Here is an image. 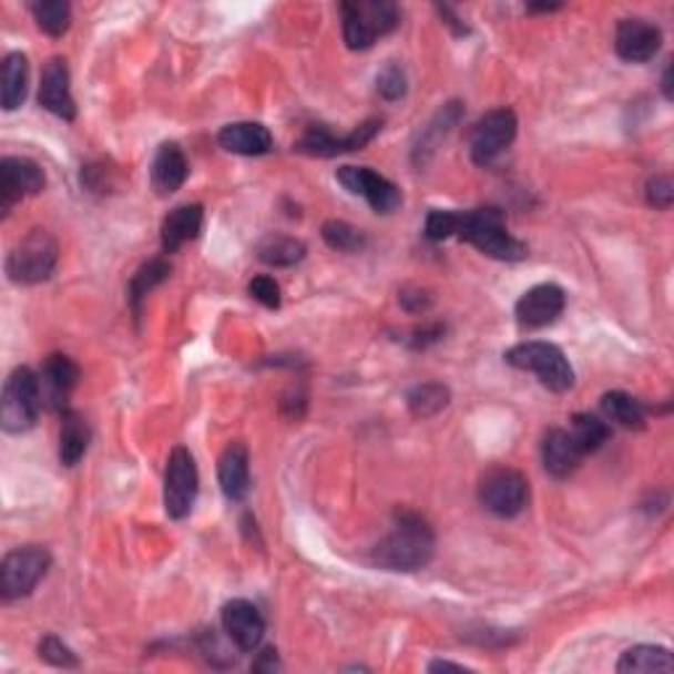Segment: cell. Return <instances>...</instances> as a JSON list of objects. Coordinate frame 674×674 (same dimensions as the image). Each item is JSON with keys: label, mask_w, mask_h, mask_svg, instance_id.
Here are the masks:
<instances>
[{"label": "cell", "mask_w": 674, "mask_h": 674, "mask_svg": "<svg viewBox=\"0 0 674 674\" xmlns=\"http://www.w3.org/2000/svg\"><path fill=\"white\" fill-rule=\"evenodd\" d=\"M219 484L222 493L229 501H245L251 493V467H248V448L243 442H229L219 456Z\"/></svg>", "instance_id": "cell-20"}, {"label": "cell", "mask_w": 674, "mask_h": 674, "mask_svg": "<svg viewBox=\"0 0 674 674\" xmlns=\"http://www.w3.org/2000/svg\"><path fill=\"white\" fill-rule=\"evenodd\" d=\"M662 30L645 19H622L616 27V55L627 63H649L662 48Z\"/></svg>", "instance_id": "cell-15"}, {"label": "cell", "mask_w": 674, "mask_h": 674, "mask_svg": "<svg viewBox=\"0 0 674 674\" xmlns=\"http://www.w3.org/2000/svg\"><path fill=\"white\" fill-rule=\"evenodd\" d=\"M527 501H530V482L517 469L496 467L480 480V503L490 514L511 519L522 514Z\"/></svg>", "instance_id": "cell-7"}, {"label": "cell", "mask_w": 674, "mask_h": 674, "mask_svg": "<svg viewBox=\"0 0 674 674\" xmlns=\"http://www.w3.org/2000/svg\"><path fill=\"white\" fill-rule=\"evenodd\" d=\"M379 126H382L379 119H369V122L358 124L354 132H348V135H343V137L333 135L327 126H312V130H308L306 135L298 140L295 151L306 153V156L333 159V156H337V153L358 151V147L371 143V140H375V135L379 132Z\"/></svg>", "instance_id": "cell-12"}, {"label": "cell", "mask_w": 674, "mask_h": 674, "mask_svg": "<svg viewBox=\"0 0 674 674\" xmlns=\"http://www.w3.org/2000/svg\"><path fill=\"white\" fill-rule=\"evenodd\" d=\"M222 630L232 643L241 651H256L264 641L266 622L262 611L253 606L251 601L235 599L224 603L222 609Z\"/></svg>", "instance_id": "cell-14"}, {"label": "cell", "mask_w": 674, "mask_h": 674, "mask_svg": "<svg viewBox=\"0 0 674 674\" xmlns=\"http://www.w3.org/2000/svg\"><path fill=\"white\" fill-rule=\"evenodd\" d=\"M198 498V467L187 448H174L164 474V509L172 519H185Z\"/></svg>", "instance_id": "cell-8"}, {"label": "cell", "mask_w": 674, "mask_h": 674, "mask_svg": "<svg viewBox=\"0 0 674 674\" xmlns=\"http://www.w3.org/2000/svg\"><path fill=\"white\" fill-rule=\"evenodd\" d=\"M377 93L385 101H400L406 95V72L396 61H390L382 72L377 74Z\"/></svg>", "instance_id": "cell-37"}, {"label": "cell", "mask_w": 674, "mask_h": 674, "mask_svg": "<svg viewBox=\"0 0 674 674\" xmlns=\"http://www.w3.org/2000/svg\"><path fill=\"white\" fill-rule=\"evenodd\" d=\"M306 245L287 235H269L258 245V258L269 266H295L304 262Z\"/></svg>", "instance_id": "cell-30"}, {"label": "cell", "mask_w": 674, "mask_h": 674, "mask_svg": "<svg viewBox=\"0 0 674 674\" xmlns=\"http://www.w3.org/2000/svg\"><path fill=\"white\" fill-rule=\"evenodd\" d=\"M569 435L578 442L580 451L588 456L599 451L603 442L611 438V427L601 417H595V413H574Z\"/></svg>", "instance_id": "cell-28"}, {"label": "cell", "mask_w": 674, "mask_h": 674, "mask_svg": "<svg viewBox=\"0 0 674 674\" xmlns=\"http://www.w3.org/2000/svg\"><path fill=\"white\" fill-rule=\"evenodd\" d=\"M451 400V390L440 382H425L411 388L409 392V411L417 419H430L435 413H440Z\"/></svg>", "instance_id": "cell-31"}, {"label": "cell", "mask_w": 674, "mask_h": 674, "mask_svg": "<svg viewBox=\"0 0 674 674\" xmlns=\"http://www.w3.org/2000/svg\"><path fill=\"white\" fill-rule=\"evenodd\" d=\"M456 229H459V211L435 208L425 222V235L430 237L432 243L448 241V237L456 235Z\"/></svg>", "instance_id": "cell-36"}, {"label": "cell", "mask_w": 674, "mask_h": 674, "mask_svg": "<svg viewBox=\"0 0 674 674\" xmlns=\"http://www.w3.org/2000/svg\"><path fill=\"white\" fill-rule=\"evenodd\" d=\"M248 293L253 300H258L266 308H279V304H283V290L274 283V277H266V274H258V277L251 279Z\"/></svg>", "instance_id": "cell-39"}, {"label": "cell", "mask_w": 674, "mask_h": 674, "mask_svg": "<svg viewBox=\"0 0 674 674\" xmlns=\"http://www.w3.org/2000/svg\"><path fill=\"white\" fill-rule=\"evenodd\" d=\"M461 116H463V109L459 101H451V103L442 105L438 114L432 116V122L419 132V143L413 145V164L417 166L427 164V159L438 151V145L442 143V140L451 135V130L461 122Z\"/></svg>", "instance_id": "cell-23"}, {"label": "cell", "mask_w": 674, "mask_h": 674, "mask_svg": "<svg viewBox=\"0 0 674 674\" xmlns=\"http://www.w3.org/2000/svg\"><path fill=\"white\" fill-rule=\"evenodd\" d=\"M435 556V532L413 511H396V530L379 540L371 551V561L390 572H417Z\"/></svg>", "instance_id": "cell-1"}, {"label": "cell", "mask_w": 674, "mask_h": 674, "mask_svg": "<svg viewBox=\"0 0 674 674\" xmlns=\"http://www.w3.org/2000/svg\"><path fill=\"white\" fill-rule=\"evenodd\" d=\"M601 409L606 419L616 421L624 430H643L645 427V409L637 398L627 396L622 390H611L601 398Z\"/></svg>", "instance_id": "cell-27"}, {"label": "cell", "mask_w": 674, "mask_h": 674, "mask_svg": "<svg viewBox=\"0 0 674 674\" xmlns=\"http://www.w3.org/2000/svg\"><path fill=\"white\" fill-rule=\"evenodd\" d=\"M30 9L40 30L51 38H61L72 24V6L63 0H42V3H32Z\"/></svg>", "instance_id": "cell-33"}, {"label": "cell", "mask_w": 674, "mask_h": 674, "mask_svg": "<svg viewBox=\"0 0 674 674\" xmlns=\"http://www.w3.org/2000/svg\"><path fill=\"white\" fill-rule=\"evenodd\" d=\"M42 404L40 377L30 367L13 369L6 379L3 400H0V425L6 432L21 435L32 430Z\"/></svg>", "instance_id": "cell-5"}, {"label": "cell", "mask_w": 674, "mask_h": 674, "mask_svg": "<svg viewBox=\"0 0 674 674\" xmlns=\"http://www.w3.org/2000/svg\"><path fill=\"white\" fill-rule=\"evenodd\" d=\"M38 101L42 109L51 111L53 116L63 119V122H72L76 116L72 84H69V67L67 61L59 59V55L48 61L45 69H42Z\"/></svg>", "instance_id": "cell-16"}, {"label": "cell", "mask_w": 674, "mask_h": 674, "mask_svg": "<svg viewBox=\"0 0 674 674\" xmlns=\"http://www.w3.org/2000/svg\"><path fill=\"white\" fill-rule=\"evenodd\" d=\"M203 229V206L198 203H185L168 211V216L161 224V248L164 253L180 251L182 245L195 241Z\"/></svg>", "instance_id": "cell-22"}, {"label": "cell", "mask_w": 674, "mask_h": 674, "mask_svg": "<svg viewBox=\"0 0 674 674\" xmlns=\"http://www.w3.org/2000/svg\"><path fill=\"white\" fill-rule=\"evenodd\" d=\"M540 456H543V467L545 472L553 477V480H566L578 472L580 461L585 459V453L580 451L578 442H574L569 430H548L543 438V446H540Z\"/></svg>", "instance_id": "cell-18"}, {"label": "cell", "mask_w": 674, "mask_h": 674, "mask_svg": "<svg viewBox=\"0 0 674 674\" xmlns=\"http://www.w3.org/2000/svg\"><path fill=\"white\" fill-rule=\"evenodd\" d=\"M27 82H30V63L24 53H9L0 69V101L6 111H17L27 98Z\"/></svg>", "instance_id": "cell-24"}, {"label": "cell", "mask_w": 674, "mask_h": 674, "mask_svg": "<svg viewBox=\"0 0 674 674\" xmlns=\"http://www.w3.org/2000/svg\"><path fill=\"white\" fill-rule=\"evenodd\" d=\"M430 672H469L463 664H453V662H432Z\"/></svg>", "instance_id": "cell-42"}, {"label": "cell", "mask_w": 674, "mask_h": 674, "mask_svg": "<svg viewBox=\"0 0 674 674\" xmlns=\"http://www.w3.org/2000/svg\"><path fill=\"white\" fill-rule=\"evenodd\" d=\"M337 182L348 193L361 195L377 214H390L400 206V190L388 177L371 172L369 166H340L337 168Z\"/></svg>", "instance_id": "cell-11"}, {"label": "cell", "mask_w": 674, "mask_h": 674, "mask_svg": "<svg viewBox=\"0 0 674 674\" xmlns=\"http://www.w3.org/2000/svg\"><path fill=\"white\" fill-rule=\"evenodd\" d=\"M172 274V266H168V262H164V258H151V262L140 266V269L135 272V277L130 279V300H132V308H135V314L140 316V312H143V300L145 295L153 290V287H159L164 279Z\"/></svg>", "instance_id": "cell-29"}, {"label": "cell", "mask_w": 674, "mask_h": 674, "mask_svg": "<svg viewBox=\"0 0 674 674\" xmlns=\"http://www.w3.org/2000/svg\"><path fill=\"white\" fill-rule=\"evenodd\" d=\"M340 13H343V40H346V45L350 48V51H369V48L375 45L377 34L371 32L369 21L364 19V13L358 11V6L343 3Z\"/></svg>", "instance_id": "cell-32"}, {"label": "cell", "mask_w": 674, "mask_h": 674, "mask_svg": "<svg viewBox=\"0 0 674 674\" xmlns=\"http://www.w3.org/2000/svg\"><path fill=\"white\" fill-rule=\"evenodd\" d=\"M59 262V243L51 232L32 229L24 241L13 245L6 258V274L17 285H38L45 283Z\"/></svg>", "instance_id": "cell-4"}, {"label": "cell", "mask_w": 674, "mask_h": 674, "mask_svg": "<svg viewBox=\"0 0 674 674\" xmlns=\"http://www.w3.org/2000/svg\"><path fill=\"white\" fill-rule=\"evenodd\" d=\"M219 145L235 156H264L272 151V132L258 122H235L222 126Z\"/></svg>", "instance_id": "cell-21"}, {"label": "cell", "mask_w": 674, "mask_h": 674, "mask_svg": "<svg viewBox=\"0 0 674 674\" xmlns=\"http://www.w3.org/2000/svg\"><path fill=\"white\" fill-rule=\"evenodd\" d=\"M517 137V114L511 109L488 111L480 122L474 124L469 135V153L477 166H488L501 156V153L514 143Z\"/></svg>", "instance_id": "cell-9"}, {"label": "cell", "mask_w": 674, "mask_h": 674, "mask_svg": "<svg viewBox=\"0 0 674 674\" xmlns=\"http://www.w3.org/2000/svg\"><path fill=\"white\" fill-rule=\"evenodd\" d=\"M45 187L40 164L24 156H6L0 161V216H9L27 195H38Z\"/></svg>", "instance_id": "cell-10"}, {"label": "cell", "mask_w": 674, "mask_h": 674, "mask_svg": "<svg viewBox=\"0 0 674 674\" xmlns=\"http://www.w3.org/2000/svg\"><path fill=\"white\" fill-rule=\"evenodd\" d=\"M90 446V427L76 411H63L59 435V459L63 467H76Z\"/></svg>", "instance_id": "cell-25"}, {"label": "cell", "mask_w": 674, "mask_h": 674, "mask_svg": "<svg viewBox=\"0 0 674 674\" xmlns=\"http://www.w3.org/2000/svg\"><path fill=\"white\" fill-rule=\"evenodd\" d=\"M456 237L472 243L484 256L496 262H522L527 256V245L517 241L509 229L501 208H474L459 211V229Z\"/></svg>", "instance_id": "cell-2"}, {"label": "cell", "mask_w": 674, "mask_h": 674, "mask_svg": "<svg viewBox=\"0 0 674 674\" xmlns=\"http://www.w3.org/2000/svg\"><path fill=\"white\" fill-rule=\"evenodd\" d=\"M187 174H190V166H187L185 153H182V147L177 143L161 145L156 159H153V168H151V185L161 195V198L177 193V190L185 185Z\"/></svg>", "instance_id": "cell-19"}, {"label": "cell", "mask_w": 674, "mask_h": 674, "mask_svg": "<svg viewBox=\"0 0 674 674\" xmlns=\"http://www.w3.org/2000/svg\"><path fill=\"white\" fill-rule=\"evenodd\" d=\"M321 237H325V243L329 245V248L340 251V253H356L367 245V237H364L361 229H356L354 224L340 222V219L325 222V227H321Z\"/></svg>", "instance_id": "cell-34"}, {"label": "cell", "mask_w": 674, "mask_h": 674, "mask_svg": "<svg viewBox=\"0 0 674 674\" xmlns=\"http://www.w3.org/2000/svg\"><path fill=\"white\" fill-rule=\"evenodd\" d=\"M51 566V553L40 545H24L6 553L0 564V595L6 601L27 599Z\"/></svg>", "instance_id": "cell-6"}, {"label": "cell", "mask_w": 674, "mask_h": 674, "mask_svg": "<svg viewBox=\"0 0 674 674\" xmlns=\"http://www.w3.org/2000/svg\"><path fill=\"white\" fill-rule=\"evenodd\" d=\"M670 74H672V67H666V72H664V82H662L666 101H672V80H670Z\"/></svg>", "instance_id": "cell-43"}, {"label": "cell", "mask_w": 674, "mask_h": 674, "mask_svg": "<svg viewBox=\"0 0 674 674\" xmlns=\"http://www.w3.org/2000/svg\"><path fill=\"white\" fill-rule=\"evenodd\" d=\"M76 379H80V367L63 354H51L42 361L40 369V392L42 400L53 406L59 411H69L67 400L69 392L74 390Z\"/></svg>", "instance_id": "cell-17"}, {"label": "cell", "mask_w": 674, "mask_h": 674, "mask_svg": "<svg viewBox=\"0 0 674 674\" xmlns=\"http://www.w3.org/2000/svg\"><path fill=\"white\" fill-rule=\"evenodd\" d=\"M674 658L664 645H635L622 653L616 672L620 674H651V672H672Z\"/></svg>", "instance_id": "cell-26"}, {"label": "cell", "mask_w": 674, "mask_h": 674, "mask_svg": "<svg viewBox=\"0 0 674 674\" xmlns=\"http://www.w3.org/2000/svg\"><path fill=\"white\" fill-rule=\"evenodd\" d=\"M645 198H649V203L653 208L658 211H666L672 206L674 201V185L670 177H653L649 180V187H645Z\"/></svg>", "instance_id": "cell-40"}, {"label": "cell", "mask_w": 674, "mask_h": 674, "mask_svg": "<svg viewBox=\"0 0 674 674\" xmlns=\"http://www.w3.org/2000/svg\"><path fill=\"white\" fill-rule=\"evenodd\" d=\"M358 11L364 13V19L369 21L371 32L377 38L382 34H390L398 27V9L396 3H388V0H367V3H356Z\"/></svg>", "instance_id": "cell-35"}, {"label": "cell", "mask_w": 674, "mask_h": 674, "mask_svg": "<svg viewBox=\"0 0 674 674\" xmlns=\"http://www.w3.org/2000/svg\"><path fill=\"white\" fill-rule=\"evenodd\" d=\"M274 670H279L277 651L266 649L264 653H258V658H256V662H253V672H274Z\"/></svg>", "instance_id": "cell-41"}, {"label": "cell", "mask_w": 674, "mask_h": 674, "mask_svg": "<svg viewBox=\"0 0 674 674\" xmlns=\"http://www.w3.org/2000/svg\"><path fill=\"white\" fill-rule=\"evenodd\" d=\"M566 306V293L559 285L543 283L530 287L522 298L517 300V321L522 329H540L553 325Z\"/></svg>", "instance_id": "cell-13"}, {"label": "cell", "mask_w": 674, "mask_h": 674, "mask_svg": "<svg viewBox=\"0 0 674 674\" xmlns=\"http://www.w3.org/2000/svg\"><path fill=\"white\" fill-rule=\"evenodd\" d=\"M40 658L42 662L53 664V666H63V670H76L80 662H76V656L72 653V649H67L59 637L55 635H45L40 641Z\"/></svg>", "instance_id": "cell-38"}, {"label": "cell", "mask_w": 674, "mask_h": 674, "mask_svg": "<svg viewBox=\"0 0 674 674\" xmlns=\"http://www.w3.org/2000/svg\"><path fill=\"white\" fill-rule=\"evenodd\" d=\"M506 364L514 369L532 371L548 390L566 392L574 388V369L564 356V350L553 343L543 340H527L519 346L506 350Z\"/></svg>", "instance_id": "cell-3"}]
</instances>
